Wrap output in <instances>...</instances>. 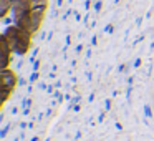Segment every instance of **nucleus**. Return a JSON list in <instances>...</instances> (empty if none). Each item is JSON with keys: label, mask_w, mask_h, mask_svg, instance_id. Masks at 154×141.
<instances>
[{"label": "nucleus", "mask_w": 154, "mask_h": 141, "mask_svg": "<svg viewBox=\"0 0 154 141\" xmlns=\"http://www.w3.org/2000/svg\"><path fill=\"white\" fill-rule=\"evenodd\" d=\"M10 8V0H2V15H5Z\"/></svg>", "instance_id": "obj_1"}]
</instances>
